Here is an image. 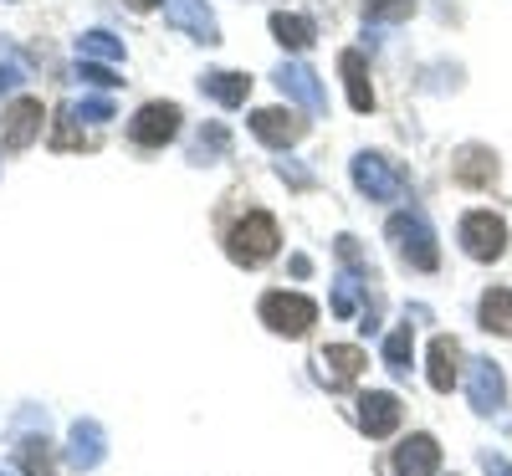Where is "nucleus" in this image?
<instances>
[{"label":"nucleus","instance_id":"c756f323","mask_svg":"<svg viewBox=\"0 0 512 476\" xmlns=\"http://www.w3.org/2000/svg\"><path fill=\"white\" fill-rule=\"evenodd\" d=\"M482 471H487V476H512V461H507V456H492V451H487V456H482Z\"/></svg>","mask_w":512,"mask_h":476},{"label":"nucleus","instance_id":"0eeeda50","mask_svg":"<svg viewBox=\"0 0 512 476\" xmlns=\"http://www.w3.org/2000/svg\"><path fill=\"white\" fill-rule=\"evenodd\" d=\"M251 134L262 139V144H272V149H292L297 139L308 134V123L297 118L292 108H256L251 113Z\"/></svg>","mask_w":512,"mask_h":476},{"label":"nucleus","instance_id":"20e7f679","mask_svg":"<svg viewBox=\"0 0 512 476\" xmlns=\"http://www.w3.org/2000/svg\"><path fill=\"white\" fill-rule=\"evenodd\" d=\"M354 185L369 195V200H384V205H390V200H405V175H400V164H390V159H384V154H359L354 159Z\"/></svg>","mask_w":512,"mask_h":476},{"label":"nucleus","instance_id":"f257e3e1","mask_svg":"<svg viewBox=\"0 0 512 476\" xmlns=\"http://www.w3.org/2000/svg\"><path fill=\"white\" fill-rule=\"evenodd\" d=\"M384 236H390V246L400 251V262H405V267H415V272H436V267H441L436 231L425 226V215H415V210L390 215V226H384Z\"/></svg>","mask_w":512,"mask_h":476},{"label":"nucleus","instance_id":"f3484780","mask_svg":"<svg viewBox=\"0 0 512 476\" xmlns=\"http://www.w3.org/2000/svg\"><path fill=\"white\" fill-rule=\"evenodd\" d=\"M200 88L216 98L221 108H241L246 93H251V77H246V72H205V77H200Z\"/></svg>","mask_w":512,"mask_h":476},{"label":"nucleus","instance_id":"5701e85b","mask_svg":"<svg viewBox=\"0 0 512 476\" xmlns=\"http://www.w3.org/2000/svg\"><path fill=\"white\" fill-rule=\"evenodd\" d=\"M77 57H88V62H123V41L108 36V31H88V36H77Z\"/></svg>","mask_w":512,"mask_h":476},{"label":"nucleus","instance_id":"473e14b6","mask_svg":"<svg viewBox=\"0 0 512 476\" xmlns=\"http://www.w3.org/2000/svg\"><path fill=\"white\" fill-rule=\"evenodd\" d=\"M134 11H154V6H164V0H128Z\"/></svg>","mask_w":512,"mask_h":476},{"label":"nucleus","instance_id":"6e6552de","mask_svg":"<svg viewBox=\"0 0 512 476\" xmlns=\"http://www.w3.org/2000/svg\"><path fill=\"white\" fill-rule=\"evenodd\" d=\"M164 21L175 31H185V36H195V41H205V47L221 41V26H216L205 0H164Z\"/></svg>","mask_w":512,"mask_h":476},{"label":"nucleus","instance_id":"39448f33","mask_svg":"<svg viewBox=\"0 0 512 476\" xmlns=\"http://www.w3.org/2000/svg\"><path fill=\"white\" fill-rule=\"evenodd\" d=\"M461 246L472 262H497L502 246H507V226H502V215L497 210H472L461 221Z\"/></svg>","mask_w":512,"mask_h":476},{"label":"nucleus","instance_id":"412c9836","mask_svg":"<svg viewBox=\"0 0 512 476\" xmlns=\"http://www.w3.org/2000/svg\"><path fill=\"white\" fill-rule=\"evenodd\" d=\"M456 364H461L456 338H436V343H431V389H441V395H446V389L461 379V374H456Z\"/></svg>","mask_w":512,"mask_h":476},{"label":"nucleus","instance_id":"393cba45","mask_svg":"<svg viewBox=\"0 0 512 476\" xmlns=\"http://www.w3.org/2000/svg\"><path fill=\"white\" fill-rule=\"evenodd\" d=\"M354 308H359V277L344 272V277L333 282V313L338 318H354Z\"/></svg>","mask_w":512,"mask_h":476},{"label":"nucleus","instance_id":"6ab92c4d","mask_svg":"<svg viewBox=\"0 0 512 476\" xmlns=\"http://www.w3.org/2000/svg\"><path fill=\"white\" fill-rule=\"evenodd\" d=\"M456 180H461V185H487V180H497V154L466 144V149L456 154Z\"/></svg>","mask_w":512,"mask_h":476},{"label":"nucleus","instance_id":"f8f14e48","mask_svg":"<svg viewBox=\"0 0 512 476\" xmlns=\"http://www.w3.org/2000/svg\"><path fill=\"white\" fill-rule=\"evenodd\" d=\"M41 118H47V113H41V103H36V98H16V103L6 108V118H0V123H6V134H0V144H6L11 154H16V149H26V144H36V134H41Z\"/></svg>","mask_w":512,"mask_h":476},{"label":"nucleus","instance_id":"423d86ee","mask_svg":"<svg viewBox=\"0 0 512 476\" xmlns=\"http://www.w3.org/2000/svg\"><path fill=\"white\" fill-rule=\"evenodd\" d=\"M128 134H134L139 149H164L169 139L180 134V108L175 103H144L134 113V123H128Z\"/></svg>","mask_w":512,"mask_h":476},{"label":"nucleus","instance_id":"1a4fd4ad","mask_svg":"<svg viewBox=\"0 0 512 476\" xmlns=\"http://www.w3.org/2000/svg\"><path fill=\"white\" fill-rule=\"evenodd\" d=\"M466 400H472L477 415L502 410V400H507V379H502V369H497L492 359H477L472 369H466Z\"/></svg>","mask_w":512,"mask_h":476},{"label":"nucleus","instance_id":"cd10ccee","mask_svg":"<svg viewBox=\"0 0 512 476\" xmlns=\"http://www.w3.org/2000/svg\"><path fill=\"white\" fill-rule=\"evenodd\" d=\"M210 154H226V123H210L205 134H200V144H195V154H190V159L200 164V159H210Z\"/></svg>","mask_w":512,"mask_h":476},{"label":"nucleus","instance_id":"f03ea898","mask_svg":"<svg viewBox=\"0 0 512 476\" xmlns=\"http://www.w3.org/2000/svg\"><path fill=\"white\" fill-rule=\"evenodd\" d=\"M277 246H282V236H277V221H272L267 210H251L246 221L226 236V251H231L236 267H262V262H272Z\"/></svg>","mask_w":512,"mask_h":476},{"label":"nucleus","instance_id":"ddd939ff","mask_svg":"<svg viewBox=\"0 0 512 476\" xmlns=\"http://www.w3.org/2000/svg\"><path fill=\"white\" fill-rule=\"evenodd\" d=\"M364 369V349H354V343H328V349L318 354V374L328 389H344L354 384V374Z\"/></svg>","mask_w":512,"mask_h":476},{"label":"nucleus","instance_id":"aec40b11","mask_svg":"<svg viewBox=\"0 0 512 476\" xmlns=\"http://www.w3.org/2000/svg\"><path fill=\"white\" fill-rule=\"evenodd\" d=\"M384 369H390L395 379H405L410 374V364H415V338H410V323L405 328H390V333H384Z\"/></svg>","mask_w":512,"mask_h":476},{"label":"nucleus","instance_id":"7c9ffc66","mask_svg":"<svg viewBox=\"0 0 512 476\" xmlns=\"http://www.w3.org/2000/svg\"><path fill=\"white\" fill-rule=\"evenodd\" d=\"M282 180H292L297 190H308V185H313V180H308V175H303V169H297V164H282Z\"/></svg>","mask_w":512,"mask_h":476},{"label":"nucleus","instance_id":"b1692460","mask_svg":"<svg viewBox=\"0 0 512 476\" xmlns=\"http://www.w3.org/2000/svg\"><path fill=\"white\" fill-rule=\"evenodd\" d=\"M16 466L26 476H52V446L47 441H21L16 446Z\"/></svg>","mask_w":512,"mask_h":476},{"label":"nucleus","instance_id":"2f4dec72","mask_svg":"<svg viewBox=\"0 0 512 476\" xmlns=\"http://www.w3.org/2000/svg\"><path fill=\"white\" fill-rule=\"evenodd\" d=\"M16 82H21V72H16V67H0V93L16 88Z\"/></svg>","mask_w":512,"mask_h":476},{"label":"nucleus","instance_id":"dca6fc26","mask_svg":"<svg viewBox=\"0 0 512 476\" xmlns=\"http://www.w3.org/2000/svg\"><path fill=\"white\" fill-rule=\"evenodd\" d=\"M338 72H344V82H349V108H354V113H369V108H374V88H369L364 57H359V52H344V57H338Z\"/></svg>","mask_w":512,"mask_h":476},{"label":"nucleus","instance_id":"a878e982","mask_svg":"<svg viewBox=\"0 0 512 476\" xmlns=\"http://www.w3.org/2000/svg\"><path fill=\"white\" fill-rule=\"evenodd\" d=\"M415 0H364V21H405Z\"/></svg>","mask_w":512,"mask_h":476},{"label":"nucleus","instance_id":"9d476101","mask_svg":"<svg viewBox=\"0 0 512 476\" xmlns=\"http://www.w3.org/2000/svg\"><path fill=\"white\" fill-rule=\"evenodd\" d=\"M277 88H282L287 98H297L308 113H328V93H323V82H318V72H313V67H303V62H282V67H277Z\"/></svg>","mask_w":512,"mask_h":476},{"label":"nucleus","instance_id":"bb28decb","mask_svg":"<svg viewBox=\"0 0 512 476\" xmlns=\"http://www.w3.org/2000/svg\"><path fill=\"white\" fill-rule=\"evenodd\" d=\"M72 77H77V82H88V88H103V93L118 82L108 62H88V57H77V72H72Z\"/></svg>","mask_w":512,"mask_h":476},{"label":"nucleus","instance_id":"9b49d317","mask_svg":"<svg viewBox=\"0 0 512 476\" xmlns=\"http://www.w3.org/2000/svg\"><path fill=\"white\" fill-rule=\"evenodd\" d=\"M400 415H405V405L395 395H384V389H374V395L359 400V430H364V436H374V441L379 436H395Z\"/></svg>","mask_w":512,"mask_h":476},{"label":"nucleus","instance_id":"a211bd4d","mask_svg":"<svg viewBox=\"0 0 512 476\" xmlns=\"http://www.w3.org/2000/svg\"><path fill=\"white\" fill-rule=\"evenodd\" d=\"M272 36L282 41L287 52H308L313 41H318V26H313L308 16H292V11H277V16H272Z\"/></svg>","mask_w":512,"mask_h":476},{"label":"nucleus","instance_id":"4468645a","mask_svg":"<svg viewBox=\"0 0 512 476\" xmlns=\"http://www.w3.org/2000/svg\"><path fill=\"white\" fill-rule=\"evenodd\" d=\"M395 476H436V466H441V446H436V436H410V441H400V451H395Z\"/></svg>","mask_w":512,"mask_h":476},{"label":"nucleus","instance_id":"4be33fe9","mask_svg":"<svg viewBox=\"0 0 512 476\" xmlns=\"http://www.w3.org/2000/svg\"><path fill=\"white\" fill-rule=\"evenodd\" d=\"M482 328L487 333H512V287H492L482 297Z\"/></svg>","mask_w":512,"mask_h":476},{"label":"nucleus","instance_id":"2eb2a0df","mask_svg":"<svg viewBox=\"0 0 512 476\" xmlns=\"http://www.w3.org/2000/svg\"><path fill=\"white\" fill-rule=\"evenodd\" d=\"M72 466H82V471H93V466H103V456H108V436H103V425L98 420H72Z\"/></svg>","mask_w":512,"mask_h":476},{"label":"nucleus","instance_id":"c85d7f7f","mask_svg":"<svg viewBox=\"0 0 512 476\" xmlns=\"http://www.w3.org/2000/svg\"><path fill=\"white\" fill-rule=\"evenodd\" d=\"M72 118H82V123H108L113 118V98H82L77 108H67Z\"/></svg>","mask_w":512,"mask_h":476},{"label":"nucleus","instance_id":"7ed1b4c3","mask_svg":"<svg viewBox=\"0 0 512 476\" xmlns=\"http://www.w3.org/2000/svg\"><path fill=\"white\" fill-rule=\"evenodd\" d=\"M256 313H262V323H267L272 333L303 338V333L318 323V302H313V297H303V292H267Z\"/></svg>","mask_w":512,"mask_h":476}]
</instances>
